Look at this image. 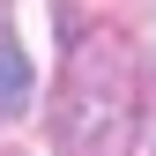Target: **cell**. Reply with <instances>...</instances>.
<instances>
[{
	"mask_svg": "<svg viewBox=\"0 0 156 156\" xmlns=\"http://www.w3.org/2000/svg\"><path fill=\"white\" fill-rule=\"evenodd\" d=\"M60 156H134L141 149V52L119 30H74L60 104H52Z\"/></svg>",
	"mask_w": 156,
	"mask_h": 156,
	"instance_id": "cell-1",
	"label": "cell"
},
{
	"mask_svg": "<svg viewBox=\"0 0 156 156\" xmlns=\"http://www.w3.org/2000/svg\"><path fill=\"white\" fill-rule=\"evenodd\" d=\"M23 112H30V60H23V45L0 30V126L23 119Z\"/></svg>",
	"mask_w": 156,
	"mask_h": 156,
	"instance_id": "cell-2",
	"label": "cell"
},
{
	"mask_svg": "<svg viewBox=\"0 0 156 156\" xmlns=\"http://www.w3.org/2000/svg\"><path fill=\"white\" fill-rule=\"evenodd\" d=\"M0 30H8V0H0Z\"/></svg>",
	"mask_w": 156,
	"mask_h": 156,
	"instance_id": "cell-3",
	"label": "cell"
}]
</instances>
